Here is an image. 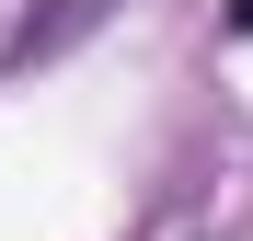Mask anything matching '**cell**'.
<instances>
[{"instance_id":"cell-1","label":"cell","mask_w":253,"mask_h":241,"mask_svg":"<svg viewBox=\"0 0 253 241\" xmlns=\"http://www.w3.org/2000/svg\"><path fill=\"white\" fill-rule=\"evenodd\" d=\"M230 34H253V0H230Z\"/></svg>"}]
</instances>
